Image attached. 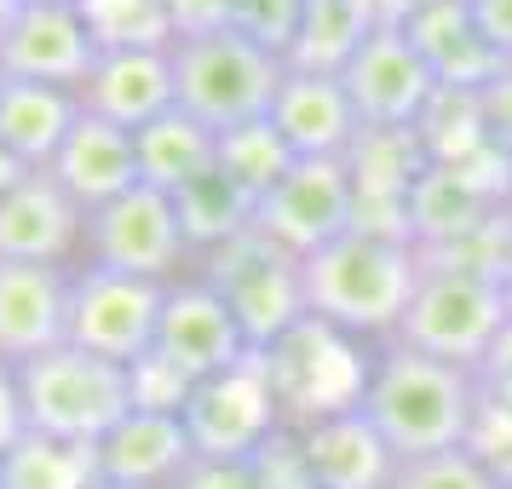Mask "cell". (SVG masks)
Segmentation results:
<instances>
[{"label":"cell","instance_id":"cell-34","mask_svg":"<svg viewBox=\"0 0 512 489\" xmlns=\"http://www.w3.org/2000/svg\"><path fill=\"white\" fill-rule=\"evenodd\" d=\"M478 127H484V150L512 162V64L478 93Z\"/></svg>","mask_w":512,"mask_h":489},{"label":"cell","instance_id":"cell-24","mask_svg":"<svg viewBox=\"0 0 512 489\" xmlns=\"http://www.w3.org/2000/svg\"><path fill=\"white\" fill-rule=\"evenodd\" d=\"M133 150H139V185L167 190L173 202L190 185H202L208 173H219V133L202 127L196 116H185L179 104L167 116H156L150 127H139Z\"/></svg>","mask_w":512,"mask_h":489},{"label":"cell","instance_id":"cell-5","mask_svg":"<svg viewBox=\"0 0 512 489\" xmlns=\"http://www.w3.org/2000/svg\"><path fill=\"white\" fill-rule=\"evenodd\" d=\"M259 363L271 374L282 426H311V420L363 409V386H369L374 369L363 340H351V334L317 323V317H300L288 334H277L259 351Z\"/></svg>","mask_w":512,"mask_h":489},{"label":"cell","instance_id":"cell-19","mask_svg":"<svg viewBox=\"0 0 512 489\" xmlns=\"http://www.w3.org/2000/svg\"><path fill=\"white\" fill-rule=\"evenodd\" d=\"M98 478L116 484H144V489H173L179 472L196 461V443L185 432V415H162V409H127V415L93 443Z\"/></svg>","mask_w":512,"mask_h":489},{"label":"cell","instance_id":"cell-42","mask_svg":"<svg viewBox=\"0 0 512 489\" xmlns=\"http://www.w3.org/2000/svg\"><path fill=\"white\" fill-rule=\"evenodd\" d=\"M24 179H29V167L18 162V156H12L6 144H0V196H6V190H18Z\"/></svg>","mask_w":512,"mask_h":489},{"label":"cell","instance_id":"cell-45","mask_svg":"<svg viewBox=\"0 0 512 489\" xmlns=\"http://www.w3.org/2000/svg\"><path fill=\"white\" fill-rule=\"evenodd\" d=\"M24 6H81V0H24Z\"/></svg>","mask_w":512,"mask_h":489},{"label":"cell","instance_id":"cell-31","mask_svg":"<svg viewBox=\"0 0 512 489\" xmlns=\"http://www.w3.org/2000/svg\"><path fill=\"white\" fill-rule=\"evenodd\" d=\"M392 489H507L472 449H443V455H420V461H397Z\"/></svg>","mask_w":512,"mask_h":489},{"label":"cell","instance_id":"cell-40","mask_svg":"<svg viewBox=\"0 0 512 489\" xmlns=\"http://www.w3.org/2000/svg\"><path fill=\"white\" fill-rule=\"evenodd\" d=\"M472 18H478L489 47L512 64V0H472Z\"/></svg>","mask_w":512,"mask_h":489},{"label":"cell","instance_id":"cell-11","mask_svg":"<svg viewBox=\"0 0 512 489\" xmlns=\"http://www.w3.org/2000/svg\"><path fill=\"white\" fill-rule=\"evenodd\" d=\"M340 81L369 133H415L426 104L438 98V81L403 29H369L363 47L351 52V64L340 70Z\"/></svg>","mask_w":512,"mask_h":489},{"label":"cell","instance_id":"cell-6","mask_svg":"<svg viewBox=\"0 0 512 489\" xmlns=\"http://www.w3.org/2000/svg\"><path fill=\"white\" fill-rule=\"evenodd\" d=\"M501 328H507V305H501V288L489 271L420 265V288L397 323L392 346H409L420 357L455 363V369H478Z\"/></svg>","mask_w":512,"mask_h":489},{"label":"cell","instance_id":"cell-18","mask_svg":"<svg viewBox=\"0 0 512 489\" xmlns=\"http://www.w3.org/2000/svg\"><path fill=\"white\" fill-rule=\"evenodd\" d=\"M81 110L110 127L139 133L156 116H167L173 98V47H139V52H98L93 75L81 81Z\"/></svg>","mask_w":512,"mask_h":489},{"label":"cell","instance_id":"cell-1","mask_svg":"<svg viewBox=\"0 0 512 489\" xmlns=\"http://www.w3.org/2000/svg\"><path fill=\"white\" fill-rule=\"evenodd\" d=\"M420 288V248L397 236L346 231L300 259L305 317L340 328L351 340H392Z\"/></svg>","mask_w":512,"mask_h":489},{"label":"cell","instance_id":"cell-30","mask_svg":"<svg viewBox=\"0 0 512 489\" xmlns=\"http://www.w3.org/2000/svg\"><path fill=\"white\" fill-rule=\"evenodd\" d=\"M300 24H305V0H231V12H225V29H236L242 41L265 47L282 64L300 41Z\"/></svg>","mask_w":512,"mask_h":489},{"label":"cell","instance_id":"cell-21","mask_svg":"<svg viewBox=\"0 0 512 489\" xmlns=\"http://www.w3.org/2000/svg\"><path fill=\"white\" fill-rule=\"evenodd\" d=\"M403 35L426 58L438 93H484L489 81L507 70V58L489 47L478 18H472V0H438V6H426Z\"/></svg>","mask_w":512,"mask_h":489},{"label":"cell","instance_id":"cell-33","mask_svg":"<svg viewBox=\"0 0 512 489\" xmlns=\"http://www.w3.org/2000/svg\"><path fill=\"white\" fill-rule=\"evenodd\" d=\"M466 449H472V455L501 478V484H512V415H507V409H495V403L478 397V420H472Z\"/></svg>","mask_w":512,"mask_h":489},{"label":"cell","instance_id":"cell-46","mask_svg":"<svg viewBox=\"0 0 512 489\" xmlns=\"http://www.w3.org/2000/svg\"><path fill=\"white\" fill-rule=\"evenodd\" d=\"M507 213H512V190H507Z\"/></svg>","mask_w":512,"mask_h":489},{"label":"cell","instance_id":"cell-44","mask_svg":"<svg viewBox=\"0 0 512 489\" xmlns=\"http://www.w3.org/2000/svg\"><path fill=\"white\" fill-rule=\"evenodd\" d=\"M93 489H144V484H116V478H98Z\"/></svg>","mask_w":512,"mask_h":489},{"label":"cell","instance_id":"cell-28","mask_svg":"<svg viewBox=\"0 0 512 489\" xmlns=\"http://www.w3.org/2000/svg\"><path fill=\"white\" fill-rule=\"evenodd\" d=\"M254 196L236 190L225 173H208L202 185H190L179 196V219H185V236H190V254H213L225 248L231 236L254 231Z\"/></svg>","mask_w":512,"mask_h":489},{"label":"cell","instance_id":"cell-17","mask_svg":"<svg viewBox=\"0 0 512 489\" xmlns=\"http://www.w3.org/2000/svg\"><path fill=\"white\" fill-rule=\"evenodd\" d=\"M271 127L294 150V162L351 156V144L363 133V121H357V110L346 98V81L340 75H311V70L282 75L277 98H271Z\"/></svg>","mask_w":512,"mask_h":489},{"label":"cell","instance_id":"cell-37","mask_svg":"<svg viewBox=\"0 0 512 489\" xmlns=\"http://www.w3.org/2000/svg\"><path fill=\"white\" fill-rule=\"evenodd\" d=\"M225 12H231V0H167L173 41H179V35H208V29H225Z\"/></svg>","mask_w":512,"mask_h":489},{"label":"cell","instance_id":"cell-2","mask_svg":"<svg viewBox=\"0 0 512 489\" xmlns=\"http://www.w3.org/2000/svg\"><path fill=\"white\" fill-rule=\"evenodd\" d=\"M363 415L374 420V432L386 438L397 461L466 449L472 420H478V380H472V369L420 357L409 346H386L374 351Z\"/></svg>","mask_w":512,"mask_h":489},{"label":"cell","instance_id":"cell-29","mask_svg":"<svg viewBox=\"0 0 512 489\" xmlns=\"http://www.w3.org/2000/svg\"><path fill=\"white\" fill-rule=\"evenodd\" d=\"M81 18H87V29H93L98 52L173 47L167 0H81Z\"/></svg>","mask_w":512,"mask_h":489},{"label":"cell","instance_id":"cell-9","mask_svg":"<svg viewBox=\"0 0 512 489\" xmlns=\"http://www.w3.org/2000/svg\"><path fill=\"white\" fill-rule=\"evenodd\" d=\"M81 254H87V265H104V271L179 282V265L190 259V236H185V219H179V202L167 190L133 185L127 196H116V202H104V208L87 213Z\"/></svg>","mask_w":512,"mask_h":489},{"label":"cell","instance_id":"cell-12","mask_svg":"<svg viewBox=\"0 0 512 489\" xmlns=\"http://www.w3.org/2000/svg\"><path fill=\"white\" fill-rule=\"evenodd\" d=\"M357 219V190H351V167L346 156H328V162H294L265 202L254 208V231L271 236L282 254H317L334 236L351 231Z\"/></svg>","mask_w":512,"mask_h":489},{"label":"cell","instance_id":"cell-26","mask_svg":"<svg viewBox=\"0 0 512 489\" xmlns=\"http://www.w3.org/2000/svg\"><path fill=\"white\" fill-rule=\"evenodd\" d=\"M363 12L357 0H305V24L300 41L288 52V70H311V75H340L351 64V52L363 47Z\"/></svg>","mask_w":512,"mask_h":489},{"label":"cell","instance_id":"cell-38","mask_svg":"<svg viewBox=\"0 0 512 489\" xmlns=\"http://www.w3.org/2000/svg\"><path fill=\"white\" fill-rule=\"evenodd\" d=\"M24 432H29V420H24V397H18V374H12V363H0V455Z\"/></svg>","mask_w":512,"mask_h":489},{"label":"cell","instance_id":"cell-27","mask_svg":"<svg viewBox=\"0 0 512 489\" xmlns=\"http://www.w3.org/2000/svg\"><path fill=\"white\" fill-rule=\"evenodd\" d=\"M288 167H294V150L282 144L271 116L242 121L231 133H219V173H225L236 190H248L254 202H265V196L288 179Z\"/></svg>","mask_w":512,"mask_h":489},{"label":"cell","instance_id":"cell-8","mask_svg":"<svg viewBox=\"0 0 512 489\" xmlns=\"http://www.w3.org/2000/svg\"><path fill=\"white\" fill-rule=\"evenodd\" d=\"M173 282L127 277V271H104V265H75L70 288V346L110 357L121 369H133L139 357L156 351V328H162V305Z\"/></svg>","mask_w":512,"mask_h":489},{"label":"cell","instance_id":"cell-4","mask_svg":"<svg viewBox=\"0 0 512 489\" xmlns=\"http://www.w3.org/2000/svg\"><path fill=\"white\" fill-rule=\"evenodd\" d=\"M282 75H288V64L254 41H242L236 29H208V35L173 41V98L185 116H196L213 133L271 116Z\"/></svg>","mask_w":512,"mask_h":489},{"label":"cell","instance_id":"cell-41","mask_svg":"<svg viewBox=\"0 0 512 489\" xmlns=\"http://www.w3.org/2000/svg\"><path fill=\"white\" fill-rule=\"evenodd\" d=\"M489 277H495V288H501V305H507V317H512V219H507V231H501V248H495Z\"/></svg>","mask_w":512,"mask_h":489},{"label":"cell","instance_id":"cell-35","mask_svg":"<svg viewBox=\"0 0 512 489\" xmlns=\"http://www.w3.org/2000/svg\"><path fill=\"white\" fill-rule=\"evenodd\" d=\"M173 489H265L254 461H213V455H196V461L179 472Z\"/></svg>","mask_w":512,"mask_h":489},{"label":"cell","instance_id":"cell-10","mask_svg":"<svg viewBox=\"0 0 512 489\" xmlns=\"http://www.w3.org/2000/svg\"><path fill=\"white\" fill-rule=\"evenodd\" d=\"M179 415H185L196 455H213V461H254L282 426L277 392H271V374L259 363V351L248 363L213 374V380H196Z\"/></svg>","mask_w":512,"mask_h":489},{"label":"cell","instance_id":"cell-43","mask_svg":"<svg viewBox=\"0 0 512 489\" xmlns=\"http://www.w3.org/2000/svg\"><path fill=\"white\" fill-rule=\"evenodd\" d=\"M18 12H24V0H0V41H6V29H12Z\"/></svg>","mask_w":512,"mask_h":489},{"label":"cell","instance_id":"cell-23","mask_svg":"<svg viewBox=\"0 0 512 489\" xmlns=\"http://www.w3.org/2000/svg\"><path fill=\"white\" fill-rule=\"evenodd\" d=\"M75 121H81V98L70 87H41V81H6L0 87V144L29 173H47Z\"/></svg>","mask_w":512,"mask_h":489},{"label":"cell","instance_id":"cell-22","mask_svg":"<svg viewBox=\"0 0 512 489\" xmlns=\"http://www.w3.org/2000/svg\"><path fill=\"white\" fill-rule=\"evenodd\" d=\"M47 173L64 185V196H70L81 213L104 208V202H116V196H127V190L139 185V150H133V133L81 110V121L70 127V139H64V150L52 156Z\"/></svg>","mask_w":512,"mask_h":489},{"label":"cell","instance_id":"cell-7","mask_svg":"<svg viewBox=\"0 0 512 489\" xmlns=\"http://www.w3.org/2000/svg\"><path fill=\"white\" fill-rule=\"evenodd\" d=\"M202 282H213L225 305L236 311V323L248 334V346L265 351L277 334L305 317V294H300V259L282 254L271 236L242 231L225 248L202 254Z\"/></svg>","mask_w":512,"mask_h":489},{"label":"cell","instance_id":"cell-3","mask_svg":"<svg viewBox=\"0 0 512 489\" xmlns=\"http://www.w3.org/2000/svg\"><path fill=\"white\" fill-rule=\"evenodd\" d=\"M12 374H18L29 432L58 443H87L93 449L133 409V369H121L110 357H93L70 340L18 363Z\"/></svg>","mask_w":512,"mask_h":489},{"label":"cell","instance_id":"cell-25","mask_svg":"<svg viewBox=\"0 0 512 489\" xmlns=\"http://www.w3.org/2000/svg\"><path fill=\"white\" fill-rule=\"evenodd\" d=\"M98 455L87 443H58L41 432H24L0 455V489H93Z\"/></svg>","mask_w":512,"mask_h":489},{"label":"cell","instance_id":"cell-13","mask_svg":"<svg viewBox=\"0 0 512 489\" xmlns=\"http://www.w3.org/2000/svg\"><path fill=\"white\" fill-rule=\"evenodd\" d=\"M156 357L173 363L185 374L190 386L196 380H213V374L248 363L254 346L236 323V311L225 305V294L202 277H179L167 288V305H162V328H156Z\"/></svg>","mask_w":512,"mask_h":489},{"label":"cell","instance_id":"cell-20","mask_svg":"<svg viewBox=\"0 0 512 489\" xmlns=\"http://www.w3.org/2000/svg\"><path fill=\"white\" fill-rule=\"evenodd\" d=\"M294 432H300L311 489H392L397 455L386 449V438L374 432V420L363 409L311 420V426H294Z\"/></svg>","mask_w":512,"mask_h":489},{"label":"cell","instance_id":"cell-48","mask_svg":"<svg viewBox=\"0 0 512 489\" xmlns=\"http://www.w3.org/2000/svg\"><path fill=\"white\" fill-rule=\"evenodd\" d=\"M507 489H512V484H507Z\"/></svg>","mask_w":512,"mask_h":489},{"label":"cell","instance_id":"cell-36","mask_svg":"<svg viewBox=\"0 0 512 489\" xmlns=\"http://www.w3.org/2000/svg\"><path fill=\"white\" fill-rule=\"evenodd\" d=\"M472 380H478V397H484V403H495V409L512 415V317H507V328L495 334V346L484 351V363L472 369Z\"/></svg>","mask_w":512,"mask_h":489},{"label":"cell","instance_id":"cell-14","mask_svg":"<svg viewBox=\"0 0 512 489\" xmlns=\"http://www.w3.org/2000/svg\"><path fill=\"white\" fill-rule=\"evenodd\" d=\"M93 64H98V41L81 18V6H24L6 29V41H0L6 81H41V87L81 93Z\"/></svg>","mask_w":512,"mask_h":489},{"label":"cell","instance_id":"cell-16","mask_svg":"<svg viewBox=\"0 0 512 489\" xmlns=\"http://www.w3.org/2000/svg\"><path fill=\"white\" fill-rule=\"evenodd\" d=\"M87 242V213L75 208L52 173H29L0 196V259L24 265H70Z\"/></svg>","mask_w":512,"mask_h":489},{"label":"cell","instance_id":"cell-47","mask_svg":"<svg viewBox=\"0 0 512 489\" xmlns=\"http://www.w3.org/2000/svg\"><path fill=\"white\" fill-rule=\"evenodd\" d=\"M0 87H6V70H0Z\"/></svg>","mask_w":512,"mask_h":489},{"label":"cell","instance_id":"cell-15","mask_svg":"<svg viewBox=\"0 0 512 489\" xmlns=\"http://www.w3.org/2000/svg\"><path fill=\"white\" fill-rule=\"evenodd\" d=\"M75 265H24L0 259V363H29L70 340Z\"/></svg>","mask_w":512,"mask_h":489},{"label":"cell","instance_id":"cell-39","mask_svg":"<svg viewBox=\"0 0 512 489\" xmlns=\"http://www.w3.org/2000/svg\"><path fill=\"white\" fill-rule=\"evenodd\" d=\"M426 6H438V0H357V12H363L369 29H409Z\"/></svg>","mask_w":512,"mask_h":489},{"label":"cell","instance_id":"cell-32","mask_svg":"<svg viewBox=\"0 0 512 489\" xmlns=\"http://www.w3.org/2000/svg\"><path fill=\"white\" fill-rule=\"evenodd\" d=\"M190 397V380L173 363H162L156 351L133 363V409H162V415H179Z\"/></svg>","mask_w":512,"mask_h":489}]
</instances>
